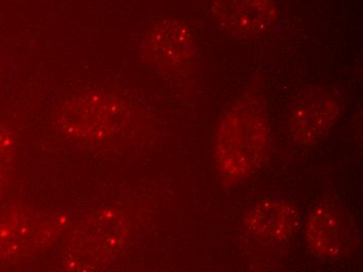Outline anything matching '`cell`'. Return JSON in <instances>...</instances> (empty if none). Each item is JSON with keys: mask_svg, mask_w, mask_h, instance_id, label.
Listing matches in <instances>:
<instances>
[{"mask_svg": "<svg viewBox=\"0 0 363 272\" xmlns=\"http://www.w3.org/2000/svg\"><path fill=\"white\" fill-rule=\"evenodd\" d=\"M150 50L157 61L164 65L188 63L194 56V42L188 28L176 20H165L152 28Z\"/></svg>", "mask_w": 363, "mask_h": 272, "instance_id": "8992f818", "label": "cell"}, {"mask_svg": "<svg viewBox=\"0 0 363 272\" xmlns=\"http://www.w3.org/2000/svg\"><path fill=\"white\" fill-rule=\"evenodd\" d=\"M269 141V125L258 108L242 104L219 125L216 157L227 178L239 180L253 173L262 161Z\"/></svg>", "mask_w": 363, "mask_h": 272, "instance_id": "6da1fadb", "label": "cell"}, {"mask_svg": "<svg viewBox=\"0 0 363 272\" xmlns=\"http://www.w3.org/2000/svg\"><path fill=\"white\" fill-rule=\"evenodd\" d=\"M345 221L342 212L330 202H320L307 219L306 236L310 247L328 258L342 254L345 243Z\"/></svg>", "mask_w": 363, "mask_h": 272, "instance_id": "5b68a950", "label": "cell"}, {"mask_svg": "<svg viewBox=\"0 0 363 272\" xmlns=\"http://www.w3.org/2000/svg\"><path fill=\"white\" fill-rule=\"evenodd\" d=\"M245 223L247 231L258 240L267 244H279L296 234L298 213L287 201L267 199L247 212Z\"/></svg>", "mask_w": 363, "mask_h": 272, "instance_id": "277c9868", "label": "cell"}, {"mask_svg": "<svg viewBox=\"0 0 363 272\" xmlns=\"http://www.w3.org/2000/svg\"><path fill=\"white\" fill-rule=\"evenodd\" d=\"M212 12L219 26L238 38L269 30L279 17L272 0H214Z\"/></svg>", "mask_w": 363, "mask_h": 272, "instance_id": "3957f363", "label": "cell"}, {"mask_svg": "<svg viewBox=\"0 0 363 272\" xmlns=\"http://www.w3.org/2000/svg\"><path fill=\"white\" fill-rule=\"evenodd\" d=\"M340 116V106L333 97L318 89L301 94L289 114V134L294 143L307 146L327 136Z\"/></svg>", "mask_w": 363, "mask_h": 272, "instance_id": "7a4b0ae2", "label": "cell"}]
</instances>
